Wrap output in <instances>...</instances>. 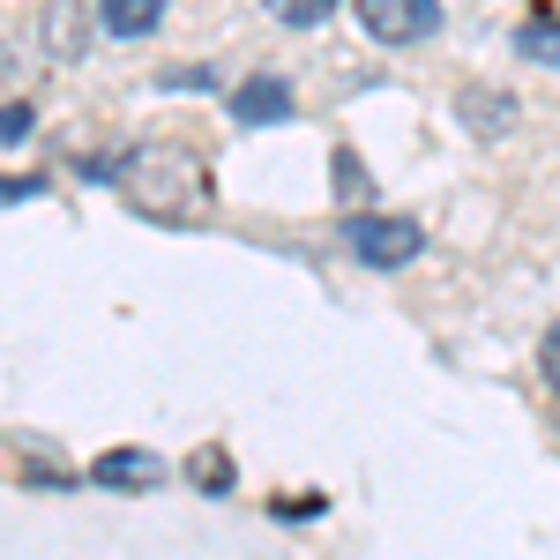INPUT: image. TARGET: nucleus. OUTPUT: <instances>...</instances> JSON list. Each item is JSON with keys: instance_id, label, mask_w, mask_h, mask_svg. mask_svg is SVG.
Masks as SVG:
<instances>
[{"instance_id": "1", "label": "nucleus", "mask_w": 560, "mask_h": 560, "mask_svg": "<svg viewBox=\"0 0 560 560\" xmlns=\"http://www.w3.org/2000/svg\"><path fill=\"white\" fill-rule=\"evenodd\" d=\"M113 179H120V195L135 210H150V217H187L210 195V179H202V165L187 150H135L128 165H113Z\"/></svg>"}, {"instance_id": "10", "label": "nucleus", "mask_w": 560, "mask_h": 560, "mask_svg": "<svg viewBox=\"0 0 560 560\" xmlns=\"http://www.w3.org/2000/svg\"><path fill=\"white\" fill-rule=\"evenodd\" d=\"M538 366H546V382H553V396H560V322L546 329V345H538Z\"/></svg>"}, {"instance_id": "8", "label": "nucleus", "mask_w": 560, "mask_h": 560, "mask_svg": "<svg viewBox=\"0 0 560 560\" xmlns=\"http://www.w3.org/2000/svg\"><path fill=\"white\" fill-rule=\"evenodd\" d=\"M516 45H523V60H546V68H560V23H546V15H538V23H523Z\"/></svg>"}, {"instance_id": "2", "label": "nucleus", "mask_w": 560, "mask_h": 560, "mask_svg": "<svg viewBox=\"0 0 560 560\" xmlns=\"http://www.w3.org/2000/svg\"><path fill=\"white\" fill-rule=\"evenodd\" d=\"M345 247L366 269H404V261L427 255V224L419 217H388V210H359V217H345Z\"/></svg>"}, {"instance_id": "11", "label": "nucleus", "mask_w": 560, "mask_h": 560, "mask_svg": "<svg viewBox=\"0 0 560 560\" xmlns=\"http://www.w3.org/2000/svg\"><path fill=\"white\" fill-rule=\"evenodd\" d=\"M23 135H31V105H23V97H15V105H8V150H15V142H23Z\"/></svg>"}, {"instance_id": "4", "label": "nucleus", "mask_w": 560, "mask_h": 560, "mask_svg": "<svg viewBox=\"0 0 560 560\" xmlns=\"http://www.w3.org/2000/svg\"><path fill=\"white\" fill-rule=\"evenodd\" d=\"M90 478H97V486H120V493H150V486L165 478V464H158L150 448H105V456L90 464Z\"/></svg>"}, {"instance_id": "3", "label": "nucleus", "mask_w": 560, "mask_h": 560, "mask_svg": "<svg viewBox=\"0 0 560 560\" xmlns=\"http://www.w3.org/2000/svg\"><path fill=\"white\" fill-rule=\"evenodd\" d=\"M359 23L382 45H419L441 31V0H359Z\"/></svg>"}, {"instance_id": "7", "label": "nucleus", "mask_w": 560, "mask_h": 560, "mask_svg": "<svg viewBox=\"0 0 560 560\" xmlns=\"http://www.w3.org/2000/svg\"><path fill=\"white\" fill-rule=\"evenodd\" d=\"M277 23H292V31H314V23H329L337 15V0H261Z\"/></svg>"}, {"instance_id": "9", "label": "nucleus", "mask_w": 560, "mask_h": 560, "mask_svg": "<svg viewBox=\"0 0 560 560\" xmlns=\"http://www.w3.org/2000/svg\"><path fill=\"white\" fill-rule=\"evenodd\" d=\"M187 478H195L202 493H232V464H224V448H202V456L187 464Z\"/></svg>"}, {"instance_id": "6", "label": "nucleus", "mask_w": 560, "mask_h": 560, "mask_svg": "<svg viewBox=\"0 0 560 560\" xmlns=\"http://www.w3.org/2000/svg\"><path fill=\"white\" fill-rule=\"evenodd\" d=\"M97 23H105V38H150L158 23H165V0H97Z\"/></svg>"}, {"instance_id": "5", "label": "nucleus", "mask_w": 560, "mask_h": 560, "mask_svg": "<svg viewBox=\"0 0 560 560\" xmlns=\"http://www.w3.org/2000/svg\"><path fill=\"white\" fill-rule=\"evenodd\" d=\"M232 120H247V128H261V120H292V83H277V75L240 83V97H232Z\"/></svg>"}]
</instances>
